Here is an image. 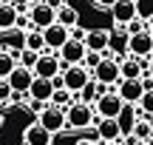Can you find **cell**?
Instances as JSON below:
<instances>
[{
  "mask_svg": "<svg viewBox=\"0 0 153 145\" xmlns=\"http://www.w3.org/2000/svg\"><path fill=\"white\" fill-rule=\"evenodd\" d=\"M51 140H54V134H51L45 125H40V123H31L23 131V142L26 145H51Z\"/></svg>",
  "mask_w": 153,
  "mask_h": 145,
  "instance_id": "obj_15",
  "label": "cell"
},
{
  "mask_svg": "<svg viewBox=\"0 0 153 145\" xmlns=\"http://www.w3.org/2000/svg\"><path fill=\"white\" fill-rule=\"evenodd\" d=\"M91 68H85L82 63H74V66H68L65 71H62V85H65L71 94H79L82 91V85L85 83H91Z\"/></svg>",
  "mask_w": 153,
  "mask_h": 145,
  "instance_id": "obj_3",
  "label": "cell"
},
{
  "mask_svg": "<svg viewBox=\"0 0 153 145\" xmlns=\"http://www.w3.org/2000/svg\"><path fill=\"white\" fill-rule=\"evenodd\" d=\"M14 68H17V57L11 54V51L3 49V51H0V80H6Z\"/></svg>",
  "mask_w": 153,
  "mask_h": 145,
  "instance_id": "obj_24",
  "label": "cell"
},
{
  "mask_svg": "<svg viewBox=\"0 0 153 145\" xmlns=\"http://www.w3.org/2000/svg\"><path fill=\"white\" fill-rule=\"evenodd\" d=\"M142 74H150V77H153V54L148 57V68H145V71H142Z\"/></svg>",
  "mask_w": 153,
  "mask_h": 145,
  "instance_id": "obj_34",
  "label": "cell"
},
{
  "mask_svg": "<svg viewBox=\"0 0 153 145\" xmlns=\"http://www.w3.org/2000/svg\"><path fill=\"white\" fill-rule=\"evenodd\" d=\"M51 94H54V83L45 77H34L31 85H28V97L40 102H51Z\"/></svg>",
  "mask_w": 153,
  "mask_h": 145,
  "instance_id": "obj_17",
  "label": "cell"
},
{
  "mask_svg": "<svg viewBox=\"0 0 153 145\" xmlns=\"http://www.w3.org/2000/svg\"><path fill=\"white\" fill-rule=\"evenodd\" d=\"M111 14H114V20L119 23V26H128L133 17H139V3L136 0H116V3L111 6Z\"/></svg>",
  "mask_w": 153,
  "mask_h": 145,
  "instance_id": "obj_12",
  "label": "cell"
},
{
  "mask_svg": "<svg viewBox=\"0 0 153 145\" xmlns=\"http://www.w3.org/2000/svg\"><path fill=\"white\" fill-rule=\"evenodd\" d=\"M148 145H153V137H150V140H148Z\"/></svg>",
  "mask_w": 153,
  "mask_h": 145,
  "instance_id": "obj_38",
  "label": "cell"
},
{
  "mask_svg": "<svg viewBox=\"0 0 153 145\" xmlns=\"http://www.w3.org/2000/svg\"><path fill=\"white\" fill-rule=\"evenodd\" d=\"M37 60H40V54H37V51H31V49H23L20 57H17V63L26 66V68H34V63H37Z\"/></svg>",
  "mask_w": 153,
  "mask_h": 145,
  "instance_id": "obj_26",
  "label": "cell"
},
{
  "mask_svg": "<svg viewBox=\"0 0 153 145\" xmlns=\"http://www.w3.org/2000/svg\"><path fill=\"white\" fill-rule=\"evenodd\" d=\"M91 77L97 80V83L108 85V91H116V83L122 80V74H119V60H116V57H102V63L91 71Z\"/></svg>",
  "mask_w": 153,
  "mask_h": 145,
  "instance_id": "obj_2",
  "label": "cell"
},
{
  "mask_svg": "<svg viewBox=\"0 0 153 145\" xmlns=\"http://www.w3.org/2000/svg\"><path fill=\"white\" fill-rule=\"evenodd\" d=\"M99 63H102V51H85V60H82V66H85V68H91V71H94Z\"/></svg>",
  "mask_w": 153,
  "mask_h": 145,
  "instance_id": "obj_28",
  "label": "cell"
},
{
  "mask_svg": "<svg viewBox=\"0 0 153 145\" xmlns=\"http://www.w3.org/2000/svg\"><path fill=\"white\" fill-rule=\"evenodd\" d=\"M85 40H74V37H68L65 43H62V49L57 51V57H60V68L65 71L68 66H74V63H82L85 60Z\"/></svg>",
  "mask_w": 153,
  "mask_h": 145,
  "instance_id": "obj_4",
  "label": "cell"
},
{
  "mask_svg": "<svg viewBox=\"0 0 153 145\" xmlns=\"http://www.w3.org/2000/svg\"><path fill=\"white\" fill-rule=\"evenodd\" d=\"M11 94H14V88H11L9 80H0V105L6 108V102L11 100Z\"/></svg>",
  "mask_w": 153,
  "mask_h": 145,
  "instance_id": "obj_30",
  "label": "cell"
},
{
  "mask_svg": "<svg viewBox=\"0 0 153 145\" xmlns=\"http://www.w3.org/2000/svg\"><path fill=\"white\" fill-rule=\"evenodd\" d=\"M145 91L148 88L142 85V80H119L116 83V94L122 97V102H131V105H139Z\"/></svg>",
  "mask_w": 153,
  "mask_h": 145,
  "instance_id": "obj_9",
  "label": "cell"
},
{
  "mask_svg": "<svg viewBox=\"0 0 153 145\" xmlns=\"http://www.w3.org/2000/svg\"><path fill=\"white\" fill-rule=\"evenodd\" d=\"M145 28H148V23H145L142 17H133V20L125 26V34L131 37V34H139V31H145Z\"/></svg>",
  "mask_w": 153,
  "mask_h": 145,
  "instance_id": "obj_29",
  "label": "cell"
},
{
  "mask_svg": "<svg viewBox=\"0 0 153 145\" xmlns=\"http://www.w3.org/2000/svg\"><path fill=\"white\" fill-rule=\"evenodd\" d=\"M34 77H45V80H54L57 74H62V68H60V57L57 54H40V60L34 63Z\"/></svg>",
  "mask_w": 153,
  "mask_h": 145,
  "instance_id": "obj_11",
  "label": "cell"
},
{
  "mask_svg": "<svg viewBox=\"0 0 153 145\" xmlns=\"http://www.w3.org/2000/svg\"><path fill=\"white\" fill-rule=\"evenodd\" d=\"M94 105H85V102L74 100L71 105L65 108V128L71 131H88L94 125Z\"/></svg>",
  "mask_w": 153,
  "mask_h": 145,
  "instance_id": "obj_1",
  "label": "cell"
},
{
  "mask_svg": "<svg viewBox=\"0 0 153 145\" xmlns=\"http://www.w3.org/2000/svg\"><path fill=\"white\" fill-rule=\"evenodd\" d=\"M74 145H97V142H94V140H91V137H82V140H76Z\"/></svg>",
  "mask_w": 153,
  "mask_h": 145,
  "instance_id": "obj_33",
  "label": "cell"
},
{
  "mask_svg": "<svg viewBox=\"0 0 153 145\" xmlns=\"http://www.w3.org/2000/svg\"><path fill=\"white\" fill-rule=\"evenodd\" d=\"M99 145H122V142H99Z\"/></svg>",
  "mask_w": 153,
  "mask_h": 145,
  "instance_id": "obj_37",
  "label": "cell"
},
{
  "mask_svg": "<svg viewBox=\"0 0 153 145\" xmlns=\"http://www.w3.org/2000/svg\"><path fill=\"white\" fill-rule=\"evenodd\" d=\"M6 80L11 83V88H14V91H20V94H28V85H31V80H34V71L17 63V68H14V71H11Z\"/></svg>",
  "mask_w": 153,
  "mask_h": 145,
  "instance_id": "obj_16",
  "label": "cell"
},
{
  "mask_svg": "<svg viewBox=\"0 0 153 145\" xmlns=\"http://www.w3.org/2000/svg\"><path fill=\"white\" fill-rule=\"evenodd\" d=\"M71 37V31H68L62 23H51L48 28H43V40H45V49H54V51H60L62 49V43Z\"/></svg>",
  "mask_w": 153,
  "mask_h": 145,
  "instance_id": "obj_13",
  "label": "cell"
},
{
  "mask_svg": "<svg viewBox=\"0 0 153 145\" xmlns=\"http://www.w3.org/2000/svg\"><path fill=\"white\" fill-rule=\"evenodd\" d=\"M136 3H139V0H136Z\"/></svg>",
  "mask_w": 153,
  "mask_h": 145,
  "instance_id": "obj_41",
  "label": "cell"
},
{
  "mask_svg": "<svg viewBox=\"0 0 153 145\" xmlns=\"http://www.w3.org/2000/svg\"><path fill=\"white\" fill-rule=\"evenodd\" d=\"M45 3H48V6H51V9H54V11H57V9H60V6H62V3H65V0H45Z\"/></svg>",
  "mask_w": 153,
  "mask_h": 145,
  "instance_id": "obj_35",
  "label": "cell"
},
{
  "mask_svg": "<svg viewBox=\"0 0 153 145\" xmlns=\"http://www.w3.org/2000/svg\"><path fill=\"white\" fill-rule=\"evenodd\" d=\"M0 46H3L6 51H11L14 57H20V51L26 49V28L14 26V28H9V31H0Z\"/></svg>",
  "mask_w": 153,
  "mask_h": 145,
  "instance_id": "obj_10",
  "label": "cell"
},
{
  "mask_svg": "<svg viewBox=\"0 0 153 145\" xmlns=\"http://www.w3.org/2000/svg\"><path fill=\"white\" fill-rule=\"evenodd\" d=\"M17 17H20V11H17L14 3H0V31L14 28L17 26Z\"/></svg>",
  "mask_w": 153,
  "mask_h": 145,
  "instance_id": "obj_21",
  "label": "cell"
},
{
  "mask_svg": "<svg viewBox=\"0 0 153 145\" xmlns=\"http://www.w3.org/2000/svg\"><path fill=\"white\" fill-rule=\"evenodd\" d=\"M114 3H116V0H94V6H97V9H111Z\"/></svg>",
  "mask_w": 153,
  "mask_h": 145,
  "instance_id": "obj_32",
  "label": "cell"
},
{
  "mask_svg": "<svg viewBox=\"0 0 153 145\" xmlns=\"http://www.w3.org/2000/svg\"><path fill=\"white\" fill-rule=\"evenodd\" d=\"M136 120H139V105H131V102H125V105H122V111H119V117H116V123H119V131H122V134H131L133 125H136Z\"/></svg>",
  "mask_w": 153,
  "mask_h": 145,
  "instance_id": "obj_19",
  "label": "cell"
},
{
  "mask_svg": "<svg viewBox=\"0 0 153 145\" xmlns=\"http://www.w3.org/2000/svg\"><path fill=\"white\" fill-rule=\"evenodd\" d=\"M85 49L88 51H108L111 49V34L105 28H91L85 31Z\"/></svg>",
  "mask_w": 153,
  "mask_h": 145,
  "instance_id": "obj_18",
  "label": "cell"
},
{
  "mask_svg": "<svg viewBox=\"0 0 153 145\" xmlns=\"http://www.w3.org/2000/svg\"><path fill=\"white\" fill-rule=\"evenodd\" d=\"M0 3H11V0H0Z\"/></svg>",
  "mask_w": 153,
  "mask_h": 145,
  "instance_id": "obj_39",
  "label": "cell"
},
{
  "mask_svg": "<svg viewBox=\"0 0 153 145\" xmlns=\"http://www.w3.org/2000/svg\"><path fill=\"white\" fill-rule=\"evenodd\" d=\"M28 20H31V28H48L51 23H57V11L51 9L45 0H40V3H34L31 9H28Z\"/></svg>",
  "mask_w": 153,
  "mask_h": 145,
  "instance_id": "obj_6",
  "label": "cell"
},
{
  "mask_svg": "<svg viewBox=\"0 0 153 145\" xmlns=\"http://www.w3.org/2000/svg\"><path fill=\"white\" fill-rule=\"evenodd\" d=\"M0 125H3V120H0Z\"/></svg>",
  "mask_w": 153,
  "mask_h": 145,
  "instance_id": "obj_40",
  "label": "cell"
},
{
  "mask_svg": "<svg viewBox=\"0 0 153 145\" xmlns=\"http://www.w3.org/2000/svg\"><path fill=\"white\" fill-rule=\"evenodd\" d=\"M128 54H131V57H139V60H145V57L153 54V37H150L148 28L128 37Z\"/></svg>",
  "mask_w": 153,
  "mask_h": 145,
  "instance_id": "obj_8",
  "label": "cell"
},
{
  "mask_svg": "<svg viewBox=\"0 0 153 145\" xmlns=\"http://www.w3.org/2000/svg\"><path fill=\"white\" fill-rule=\"evenodd\" d=\"M119 74H122V80H139L142 77V60L139 57H122L119 60Z\"/></svg>",
  "mask_w": 153,
  "mask_h": 145,
  "instance_id": "obj_20",
  "label": "cell"
},
{
  "mask_svg": "<svg viewBox=\"0 0 153 145\" xmlns=\"http://www.w3.org/2000/svg\"><path fill=\"white\" fill-rule=\"evenodd\" d=\"M74 102V94L62 85V88H54V94H51V105H57V108H68Z\"/></svg>",
  "mask_w": 153,
  "mask_h": 145,
  "instance_id": "obj_25",
  "label": "cell"
},
{
  "mask_svg": "<svg viewBox=\"0 0 153 145\" xmlns=\"http://www.w3.org/2000/svg\"><path fill=\"white\" fill-rule=\"evenodd\" d=\"M76 9L74 6H68V3H62L60 9H57V23H62L65 28H71V26H76Z\"/></svg>",
  "mask_w": 153,
  "mask_h": 145,
  "instance_id": "obj_23",
  "label": "cell"
},
{
  "mask_svg": "<svg viewBox=\"0 0 153 145\" xmlns=\"http://www.w3.org/2000/svg\"><path fill=\"white\" fill-rule=\"evenodd\" d=\"M148 31H150V37H153V17L148 20Z\"/></svg>",
  "mask_w": 153,
  "mask_h": 145,
  "instance_id": "obj_36",
  "label": "cell"
},
{
  "mask_svg": "<svg viewBox=\"0 0 153 145\" xmlns=\"http://www.w3.org/2000/svg\"><path fill=\"white\" fill-rule=\"evenodd\" d=\"M122 105H125V102H122V97L116 94V91H105V94L94 102V111H97L99 117L116 120V117H119V111H122Z\"/></svg>",
  "mask_w": 153,
  "mask_h": 145,
  "instance_id": "obj_7",
  "label": "cell"
},
{
  "mask_svg": "<svg viewBox=\"0 0 153 145\" xmlns=\"http://www.w3.org/2000/svg\"><path fill=\"white\" fill-rule=\"evenodd\" d=\"M26 49L37 51V54L45 51V40H43V31H40V28H28L26 31Z\"/></svg>",
  "mask_w": 153,
  "mask_h": 145,
  "instance_id": "obj_22",
  "label": "cell"
},
{
  "mask_svg": "<svg viewBox=\"0 0 153 145\" xmlns=\"http://www.w3.org/2000/svg\"><path fill=\"white\" fill-rule=\"evenodd\" d=\"M94 131H97L99 142H119V137H122L119 123H116V120H111V117H99Z\"/></svg>",
  "mask_w": 153,
  "mask_h": 145,
  "instance_id": "obj_14",
  "label": "cell"
},
{
  "mask_svg": "<svg viewBox=\"0 0 153 145\" xmlns=\"http://www.w3.org/2000/svg\"><path fill=\"white\" fill-rule=\"evenodd\" d=\"M37 123L45 125L51 134H60V131L65 128V108H57V105H51V102H45L43 111L37 114Z\"/></svg>",
  "mask_w": 153,
  "mask_h": 145,
  "instance_id": "obj_5",
  "label": "cell"
},
{
  "mask_svg": "<svg viewBox=\"0 0 153 145\" xmlns=\"http://www.w3.org/2000/svg\"><path fill=\"white\" fill-rule=\"evenodd\" d=\"M139 111L148 114V117H153V88H148L142 94V100H139Z\"/></svg>",
  "mask_w": 153,
  "mask_h": 145,
  "instance_id": "obj_27",
  "label": "cell"
},
{
  "mask_svg": "<svg viewBox=\"0 0 153 145\" xmlns=\"http://www.w3.org/2000/svg\"><path fill=\"white\" fill-rule=\"evenodd\" d=\"M68 31H71V37H74V40H85V31H82V28L71 26V28H68Z\"/></svg>",
  "mask_w": 153,
  "mask_h": 145,
  "instance_id": "obj_31",
  "label": "cell"
}]
</instances>
